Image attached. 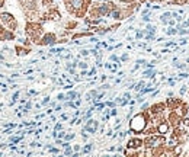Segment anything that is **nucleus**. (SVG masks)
<instances>
[{"label":"nucleus","instance_id":"nucleus-31","mask_svg":"<svg viewBox=\"0 0 189 157\" xmlns=\"http://www.w3.org/2000/svg\"><path fill=\"white\" fill-rule=\"evenodd\" d=\"M186 42H188V39H185V38H183V39H180V45H182V47H183V45H186Z\"/></svg>","mask_w":189,"mask_h":157},{"label":"nucleus","instance_id":"nucleus-21","mask_svg":"<svg viewBox=\"0 0 189 157\" xmlns=\"http://www.w3.org/2000/svg\"><path fill=\"white\" fill-rule=\"evenodd\" d=\"M143 86H144V82H140V83H137L133 89H135V90H141V87H143Z\"/></svg>","mask_w":189,"mask_h":157},{"label":"nucleus","instance_id":"nucleus-26","mask_svg":"<svg viewBox=\"0 0 189 157\" xmlns=\"http://www.w3.org/2000/svg\"><path fill=\"white\" fill-rule=\"evenodd\" d=\"M179 93H180V95H185V93H186V86H182V87H180Z\"/></svg>","mask_w":189,"mask_h":157},{"label":"nucleus","instance_id":"nucleus-4","mask_svg":"<svg viewBox=\"0 0 189 157\" xmlns=\"http://www.w3.org/2000/svg\"><path fill=\"white\" fill-rule=\"evenodd\" d=\"M26 34L29 35L32 39H38V36L42 34L41 26L36 25V23H29V25H26Z\"/></svg>","mask_w":189,"mask_h":157},{"label":"nucleus","instance_id":"nucleus-1","mask_svg":"<svg viewBox=\"0 0 189 157\" xmlns=\"http://www.w3.org/2000/svg\"><path fill=\"white\" fill-rule=\"evenodd\" d=\"M146 125H147V118H146L144 114L135 115L131 119V122H130V128H131L133 132H141V131H144Z\"/></svg>","mask_w":189,"mask_h":157},{"label":"nucleus","instance_id":"nucleus-32","mask_svg":"<svg viewBox=\"0 0 189 157\" xmlns=\"http://www.w3.org/2000/svg\"><path fill=\"white\" fill-rule=\"evenodd\" d=\"M61 128H63V125H61V124H57V125H55V131H60Z\"/></svg>","mask_w":189,"mask_h":157},{"label":"nucleus","instance_id":"nucleus-13","mask_svg":"<svg viewBox=\"0 0 189 157\" xmlns=\"http://www.w3.org/2000/svg\"><path fill=\"white\" fill-rule=\"evenodd\" d=\"M76 98H80V96H79V93H77V92H73V90L69 92V93L66 95V99H69V101H74Z\"/></svg>","mask_w":189,"mask_h":157},{"label":"nucleus","instance_id":"nucleus-9","mask_svg":"<svg viewBox=\"0 0 189 157\" xmlns=\"http://www.w3.org/2000/svg\"><path fill=\"white\" fill-rule=\"evenodd\" d=\"M20 3L26 9H29V10H35L36 9V0H20Z\"/></svg>","mask_w":189,"mask_h":157},{"label":"nucleus","instance_id":"nucleus-10","mask_svg":"<svg viewBox=\"0 0 189 157\" xmlns=\"http://www.w3.org/2000/svg\"><path fill=\"white\" fill-rule=\"evenodd\" d=\"M170 16H172V12H166V13H163V15L160 16V22H161V23H164V25H169V22H170Z\"/></svg>","mask_w":189,"mask_h":157},{"label":"nucleus","instance_id":"nucleus-17","mask_svg":"<svg viewBox=\"0 0 189 157\" xmlns=\"http://www.w3.org/2000/svg\"><path fill=\"white\" fill-rule=\"evenodd\" d=\"M161 109H163V105H156V106L151 108L153 114H159V112H161Z\"/></svg>","mask_w":189,"mask_h":157},{"label":"nucleus","instance_id":"nucleus-30","mask_svg":"<svg viewBox=\"0 0 189 157\" xmlns=\"http://www.w3.org/2000/svg\"><path fill=\"white\" fill-rule=\"evenodd\" d=\"M73 151H74V153L80 151V145H74V147H73Z\"/></svg>","mask_w":189,"mask_h":157},{"label":"nucleus","instance_id":"nucleus-37","mask_svg":"<svg viewBox=\"0 0 189 157\" xmlns=\"http://www.w3.org/2000/svg\"><path fill=\"white\" fill-rule=\"evenodd\" d=\"M106 106H111V108H112V106H115V102H106Z\"/></svg>","mask_w":189,"mask_h":157},{"label":"nucleus","instance_id":"nucleus-33","mask_svg":"<svg viewBox=\"0 0 189 157\" xmlns=\"http://www.w3.org/2000/svg\"><path fill=\"white\" fill-rule=\"evenodd\" d=\"M167 82H169V85H170V86H175V83H176V80H173V79H169Z\"/></svg>","mask_w":189,"mask_h":157},{"label":"nucleus","instance_id":"nucleus-5","mask_svg":"<svg viewBox=\"0 0 189 157\" xmlns=\"http://www.w3.org/2000/svg\"><path fill=\"white\" fill-rule=\"evenodd\" d=\"M164 144V138L157 135V137H150V138L146 140V147H150V148H156V147H160Z\"/></svg>","mask_w":189,"mask_h":157},{"label":"nucleus","instance_id":"nucleus-24","mask_svg":"<svg viewBox=\"0 0 189 157\" xmlns=\"http://www.w3.org/2000/svg\"><path fill=\"white\" fill-rule=\"evenodd\" d=\"M143 20H144V22H150V13H147V15H143Z\"/></svg>","mask_w":189,"mask_h":157},{"label":"nucleus","instance_id":"nucleus-27","mask_svg":"<svg viewBox=\"0 0 189 157\" xmlns=\"http://www.w3.org/2000/svg\"><path fill=\"white\" fill-rule=\"evenodd\" d=\"M57 99H58V101H64V99H66V95H63V93H60V95L57 96Z\"/></svg>","mask_w":189,"mask_h":157},{"label":"nucleus","instance_id":"nucleus-11","mask_svg":"<svg viewBox=\"0 0 189 157\" xmlns=\"http://www.w3.org/2000/svg\"><path fill=\"white\" fill-rule=\"evenodd\" d=\"M157 131H159L160 134H166V132L169 131V124H167V122H161V124L157 127Z\"/></svg>","mask_w":189,"mask_h":157},{"label":"nucleus","instance_id":"nucleus-15","mask_svg":"<svg viewBox=\"0 0 189 157\" xmlns=\"http://www.w3.org/2000/svg\"><path fill=\"white\" fill-rule=\"evenodd\" d=\"M92 150H93V144H87V145H85V147H83L82 153H83V154H87V153H90Z\"/></svg>","mask_w":189,"mask_h":157},{"label":"nucleus","instance_id":"nucleus-44","mask_svg":"<svg viewBox=\"0 0 189 157\" xmlns=\"http://www.w3.org/2000/svg\"><path fill=\"white\" fill-rule=\"evenodd\" d=\"M102 1H106V0H102Z\"/></svg>","mask_w":189,"mask_h":157},{"label":"nucleus","instance_id":"nucleus-41","mask_svg":"<svg viewBox=\"0 0 189 157\" xmlns=\"http://www.w3.org/2000/svg\"><path fill=\"white\" fill-rule=\"evenodd\" d=\"M17 98H19V93H17V92H16V93H15V95H13V101H16Z\"/></svg>","mask_w":189,"mask_h":157},{"label":"nucleus","instance_id":"nucleus-8","mask_svg":"<svg viewBox=\"0 0 189 157\" xmlns=\"http://www.w3.org/2000/svg\"><path fill=\"white\" fill-rule=\"evenodd\" d=\"M143 144H144V143H143V140H140V138H133V140H130V141H128L127 147H128V148H140V147H141Z\"/></svg>","mask_w":189,"mask_h":157},{"label":"nucleus","instance_id":"nucleus-36","mask_svg":"<svg viewBox=\"0 0 189 157\" xmlns=\"http://www.w3.org/2000/svg\"><path fill=\"white\" fill-rule=\"evenodd\" d=\"M121 60H122V61H125V60H128V54H124V55L121 57Z\"/></svg>","mask_w":189,"mask_h":157},{"label":"nucleus","instance_id":"nucleus-12","mask_svg":"<svg viewBox=\"0 0 189 157\" xmlns=\"http://www.w3.org/2000/svg\"><path fill=\"white\" fill-rule=\"evenodd\" d=\"M143 76L144 77H148V79H153L156 76V70H154V67H151L150 70H146L144 73H143Z\"/></svg>","mask_w":189,"mask_h":157},{"label":"nucleus","instance_id":"nucleus-23","mask_svg":"<svg viewBox=\"0 0 189 157\" xmlns=\"http://www.w3.org/2000/svg\"><path fill=\"white\" fill-rule=\"evenodd\" d=\"M175 66H176L177 69H185V67H186V64H185V63H176Z\"/></svg>","mask_w":189,"mask_h":157},{"label":"nucleus","instance_id":"nucleus-29","mask_svg":"<svg viewBox=\"0 0 189 157\" xmlns=\"http://www.w3.org/2000/svg\"><path fill=\"white\" fill-rule=\"evenodd\" d=\"M109 60H111V61H118V57H117V55H111Z\"/></svg>","mask_w":189,"mask_h":157},{"label":"nucleus","instance_id":"nucleus-25","mask_svg":"<svg viewBox=\"0 0 189 157\" xmlns=\"http://www.w3.org/2000/svg\"><path fill=\"white\" fill-rule=\"evenodd\" d=\"M77 66H79L80 69H87V64H86V63H83V61H82V63H79Z\"/></svg>","mask_w":189,"mask_h":157},{"label":"nucleus","instance_id":"nucleus-14","mask_svg":"<svg viewBox=\"0 0 189 157\" xmlns=\"http://www.w3.org/2000/svg\"><path fill=\"white\" fill-rule=\"evenodd\" d=\"M146 34H156V26L154 25H151V23H148L147 26H146V31H144Z\"/></svg>","mask_w":189,"mask_h":157},{"label":"nucleus","instance_id":"nucleus-19","mask_svg":"<svg viewBox=\"0 0 189 157\" xmlns=\"http://www.w3.org/2000/svg\"><path fill=\"white\" fill-rule=\"evenodd\" d=\"M166 34L167 35H176L177 34V29H175V28H169V29H167V31H166Z\"/></svg>","mask_w":189,"mask_h":157},{"label":"nucleus","instance_id":"nucleus-22","mask_svg":"<svg viewBox=\"0 0 189 157\" xmlns=\"http://www.w3.org/2000/svg\"><path fill=\"white\" fill-rule=\"evenodd\" d=\"M144 35H146V32H144V31H138L137 34H135V38H137V39H140V38H143Z\"/></svg>","mask_w":189,"mask_h":157},{"label":"nucleus","instance_id":"nucleus-16","mask_svg":"<svg viewBox=\"0 0 189 157\" xmlns=\"http://www.w3.org/2000/svg\"><path fill=\"white\" fill-rule=\"evenodd\" d=\"M73 153H74V151H73V148H71L69 144H67V145L64 147V156H71Z\"/></svg>","mask_w":189,"mask_h":157},{"label":"nucleus","instance_id":"nucleus-34","mask_svg":"<svg viewBox=\"0 0 189 157\" xmlns=\"http://www.w3.org/2000/svg\"><path fill=\"white\" fill-rule=\"evenodd\" d=\"M95 73H96V69H92L90 71H89V73H87V74H89V76H93Z\"/></svg>","mask_w":189,"mask_h":157},{"label":"nucleus","instance_id":"nucleus-18","mask_svg":"<svg viewBox=\"0 0 189 157\" xmlns=\"http://www.w3.org/2000/svg\"><path fill=\"white\" fill-rule=\"evenodd\" d=\"M188 77H189L188 73H179L176 79H177V80H182V79H188Z\"/></svg>","mask_w":189,"mask_h":157},{"label":"nucleus","instance_id":"nucleus-7","mask_svg":"<svg viewBox=\"0 0 189 157\" xmlns=\"http://www.w3.org/2000/svg\"><path fill=\"white\" fill-rule=\"evenodd\" d=\"M98 128H99V122L96 121V119H87L86 127H85V130H86L87 132L95 134V132L98 131Z\"/></svg>","mask_w":189,"mask_h":157},{"label":"nucleus","instance_id":"nucleus-38","mask_svg":"<svg viewBox=\"0 0 189 157\" xmlns=\"http://www.w3.org/2000/svg\"><path fill=\"white\" fill-rule=\"evenodd\" d=\"M147 61L146 60H137V64H146Z\"/></svg>","mask_w":189,"mask_h":157},{"label":"nucleus","instance_id":"nucleus-6","mask_svg":"<svg viewBox=\"0 0 189 157\" xmlns=\"http://www.w3.org/2000/svg\"><path fill=\"white\" fill-rule=\"evenodd\" d=\"M55 42H57V36L54 34H45L39 41L41 45H54Z\"/></svg>","mask_w":189,"mask_h":157},{"label":"nucleus","instance_id":"nucleus-20","mask_svg":"<svg viewBox=\"0 0 189 157\" xmlns=\"http://www.w3.org/2000/svg\"><path fill=\"white\" fill-rule=\"evenodd\" d=\"M74 135H76V134L70 132V134H67V135H64V140H66V141H70V140H73V138H74Z\"/></svg>","mask_w":189,"mask_h":157},{"label":"nucleus","instance_id":"nucleus-39","mask_svg":"<svg viewBox=\"0 0 189 157\" xmlns=\"http://www.w3.org/2000/svg\"><path fill=\"white\" fill-rule=\"evenodd\" d=\"M147 108H148V103H144L141 106V111H144V109H147Z\"/></svg>","mask_w":189,"mask_h":157},{"label":"nucleus","instance_id":"nucleus-35","mask_svg":"<svg viewBox=\"0 0 189 157\" xmlns=\"http://www.w3.org/2000/svg\"><path fill=\"white\" fill-rule=\"evenodd\" d=\"M48 102H50V98H45V99L42 101V103H41V105H47Z\"/></svg>","mask_w":189,"mask_h":157},{"label":"nucleus","instance_id":"nucleus-28","mask_svg":"<svg viewBox=\"0 0 189 157\" xmlns=\"http://www.w3.org/2000/svg\"><path fill=\"white\" fill-rule=\"evenodd\" d=\"M117 114H118V112H117V109H111V112H109V115H111V116H115Z\"/></svg>","mask_w":189,"mask_h":157},{"label":"nucleus","instance_id":"nucleus-42","mask_svg":"<svg viewBox=\"0 0 189 157\" xmlns=\"http://www.w3.org/2000/svg\"><path fill=\"white\" fill-rule=\"evenodd\" d=\"M4 6V0H0V7H3Z\"/></svg>","mask_w":189,"mask_h":157},{"label":"nucleus","instance_id":"nucleus-3","mask_svg":"<svg viewBox=\"0 0 189 157\" xmlns=\"http://www.w3.org/2000/svg\"><path fill=\"white\" fill-rule=\"evenodd\" d=\"M66 6L71 13H80L85 7V0H66Z\"/></svg>","mask_w":189,"mask_h":157},{"label":"nucleus","instance_id":"nucleus-40","mask_svg":"<svg viewBox=\"0 0 189 157\" xmlns=\"http://www.w3.org/2000/svg\"><path fill=\"white\" fill-rule=\"evenodd\" d=\"M89 52H90V51H86V50H83V51H82V55H89Z\"/></svg>","mask_w":189,"mask_h":157},{"label":"nucleus","instance_id":"nucleus-43","mask_svg":"<svg viewBox=\"0 0 189 157\" xmlns=\"http://www.w3.org/2000/svg\"><path fill=\"white\" fill-rule=\"evenodd\" d=\"M185 63H189V58H186V61H185Z\"/></svg>","mask_w":189,"mask_h":157},{"label":"nucleus","instance_id":"nucleus-2","mask_svg":"<svg viewBox=\"0 0 189 157\" xmlns=\"http://www.w3.org/2000/svg\"><path fill=\"white\" fill-rule=\"evenodd\" d=\"M0 23L3 25V26H0V28H4V29H9V31H15L17 28V22L15 20L13 15L9 13V12L0 13Z\"/></svg>","mask_w":189,"mask_h":157}]
</instances>
